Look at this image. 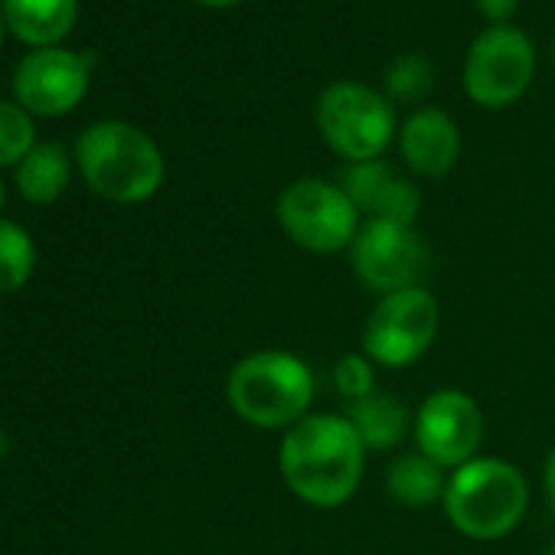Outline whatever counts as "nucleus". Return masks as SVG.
Segmentation results:
<instances>
[{"mask_svg":"<svg viewBox=\"0 0 555 555\" xmlns=\"http://www.w3.org/2000/svg\"><path fill=\"white\" fill-rule=\"evenodd\" d=\"M366 448L347 415L311 412L278 444V474L285 487L314 509H337L363 483Z\"/></svg>","mask_w":555,"mask_h":555,"instance_id":"f257e3e1","label":"nucleus"},{"mask_svg":"<svg viewBox=\"0 0 555 555\" xmlns=\"http://www.w3.org/2000/svg\"><path fill=\"white\" fill-rule=\"evenodd\" d=\"M318 376L292 350H255L225 376L229 409L258 431H288L314 412Z\"/></svg>","mask_w":555,"mask_h":555,"instance_id":"f03ea898","label":"nucleus"},{"mask_svg":"<svg viewBox=\"0 0 555 555\" xmlns=\"http://www.w3.org/2000/svg\"><path fill=\"white\" fill-rule=\"evenodd\" d=\"M441 509L448 522L474 542L503 539L529 509L526 474L506 457L477 454L448 474Z\"/></svg>","mask_w":555,"mask_h":555,"instance_id":"7ed1b4c3","label":"nucleus"},{"mask_svg":"<svg viewBox=\"0 0 555 555\" xmlns=\"http://www.w3.org/2000/svg\"><path fill=\"white\" fill-rule=\"evenodd\" d=\"M76 160L86 183L112 203H144L164 183V154L128 121H99L82 131Z\"/></svg>","mask_w":555,"mask_h":555,"instance_id":"20e7f679","label":"nucleus"},{"mask_svg":"<svg viewBox=\"0 0 555 555\" xmlns=\"http://www.w3.org/2000/svg\"><path fill=\"white\" fill-rule=\"evenodd\" d=\"M274 216L282 232L311 255L350 251L360 232V209L340 183L301 177L278 193Z\"/></svg>","mask_w":555,"mask_h":555,"instance_id":"39448f33","label":"nucleus"},{"mask_svg":"<svg viewBox=\"0 0 555 555\" xmlns=\"http://www.w3.org/2000/svg\"><path fill=\"white\" fill-rule=\"evenodd\" d=\"M318 128L334 154L350 164L379 160L396 134L392 102L360 82H334L318 99Z\"/></svg>","mask_w":555,"mask_h":555,"instance_id":"423d86ee","label":"nucleus"},{"mask_svg":"<svg viewBox=\"0 0 555 555\" xmlns=\"http://www.w3.org/2000/svg\"><path fill=\"white\" fill-rule=\"evenodd\" d=\"M441 327L438 298L425 288H405L383 295L363 324V353L383 370H405L418 363Z\"/></svg>","mask_w":555,"mask_h":555,"instance_id":"0eeeda50","label":"nucleus"},{"mask_svg":"<svg viewBox=\"0 0 555 555\" xmlns=\"http://www.w3.org/2000/svg\"><path fill=\"white\" fill-rule=\"evenodd\" d=\"M350 268L366 292L383 298L422 285L431 268V251L415 225L366 219L350 245Z\"/></svg>","mask_w":555,"mask_h":555,"instance_id":"6e6552de","label":"nucleus"},{"mask_svg":"<svg viewBox=\"0 0 555 555\" xmlns=\"http://www.w3.org/2000/svg\"><path fill=\"white\" fill-rule=\"evenodd\" d=\"M535 73V53L522 30L490 27L483 30L464 60V92L483 108H506L522 99Z\"/></svg>","mask_w":555,"mask_h":555,"instance_id":"1a4fd4ad","label":"nucleus"},{"mask_svg":"<svg viewBox=\"0 0 555 555\" xmlns=\"http://www.w3.org/2000/svg\"><path fill=\"white\" fill-rule=\"evenodd\" d=\"M412 438L422 454L444 470H454L477 457L483 441V412L464 389H435L412 415Z\"/></svg>","mask_w":555,"mask_h":555,"instance_id":"9d476101","label":"nucleus"},{"mask_svg":"<svg viewBox=\"0 0 555 555\" xmlns=\"http://www.w3.org/2000/svg\"><path fill=\"white\" fill-rule=\"evenodd\" d=\"M92 63H95L92 53H73L60 47L27 53L14 73L17 105L30 115H47V118L73 112L89 92Z\"/></svg>","mask_w":555,"mask_h":555,"instance_id":"9b49d317","label":"nucleus"},{"mask_svg":"<svg viewBox=\"0 0 555 555\" xmlns=\"http://www.w3.org/2000/svg\"><path fill=\"white\" fill-rule=\"evenodd\" d=\"M340 186L360 209V216L370 219H386V222H402L415 225L422 212V193L418 186L402 177L392 164L379 160H363V164H347L340 173Z\"/></svg>","mask_w":555,"mask_h":555,"instance_id":"f8f14e48","label":"nucleus"},{"mask_svg":"<svg viewBox=\"0 0 555 555\" xmlns=\"http://www.w3.org/2000/svg\"><path fill=\"white\" fill-rule=\"evenodd\" d=\"M399 147L412 173L438 180L461 157V131L441 108H422L402 125Z\"/></svg>","mask_w":555,"mask_h":555,"instance_id":"ddd939ff","label":"nucleus"},{"mask_svg":"<svg viewBox=\"0 0 555 555\" xmlns=\"http://www.w3.org/2000/svg\"><path fill=\"white\" fill-rule=\"evenodd\" d=\"M8 30L30 43L34 50H47L69 37L79 17V0H0Z\"/></svg>","mask_w":555,"mask_h":555,"instance_id":"4468645a","label":"nucleus"},{"mask_svg":"<svg viewBox=\"0 0 555 555\" xmlns=\"http://www.w3.org/2000/svg\"><path fill=\"white\" fill-rule=\"evenodd\" d=\"M347 422L360 435L366 451H392L412 431V412L396 396L376 389L357 402H347Z\"/></svg>","mask_w":555,"mask_h":555,"instance_id":"2eb2a0df","label":"nucleus"},{"mask_svg":"<svg viewBox=\"0 0 555 555\" xmlns=\"http://www.w3.org/2000/svg\"><path fill=\"white\" fill-rule=\"evenodd\" d=\"M448 474L451 470L435 464L428 454L409 451L386 467V493L409 509H428L444 500Z\"/></svg>","mask_w":555,"mask_h":555,"instance_id":"dca6fc26","label":"nucleus"},{"mask_svg":"<svg viewBox=\"0 0 555 555\" xmlns=\"http://www.w3.org/2000/svg\"><path fill=\"white\" fill-rule=\"evenodd\" d=\"M69 183V154L60 141L37 144L17 164V190L30 203H53Z\"/></svg>","mask_w":555,"mask_h":555,"instance_id":"f3484780","label":"nucleus"},{"mask_svg":"<svg viewBox=\"0 0 555 555\" xmlns=\"http://www.w3.org/2000/svg\"><path fill=\"white\" fill-rule=\"evenodd\" d=\"M37 264V248L34 238L24 225L0 219V295L21 292Z\"/></svg>","mask_w":555,"mask_h":555,"instance_id":"a211bd4d","label":"nucleus"},{"mask_svg":"<svg viewBox=\"0 0 555 555\" xmlns=\"http://www.w3.org/2000/svg\"><path fill=\"white\" fill-rule=\"evenodd\" d=\"M435 89V66L422 53L399 56L386 73V99L389 102H418Z\"/></svg>","mask_w":555,"mask_h":555,"instance_id":"6ab92c4d","label":"nucleus"},{"mask_svg":"<svg viewBox=\"0 0 555 555\" xmlns=\"http://www.w3.org/2000/svg\"><path fill=\"white\" fill-rule=\"evenodd\" d=\"M34 138L37 131H34L30 112L11 102H0V167L21 164L37 147Z\"/></svg>","mask_w":555,"mask_h":555,"instance_id":"aec40b11","label":"nucleus"},{"mask_svg":"<svg viewBox=\"0 0 555 555\" xmlns=\"http://www.w3.org/2000/svg\"><path fill=\"white\" fill-rule=\"evenodd\" d=\"M376 363L360 350V353H344L334 370H331V379H334V389L337 396H344L347 402H357L370 392H376Z\"/></svg>","mask_w":555,"mask_h":555,"instance_id":"412c9836","label":"nucleus"},{"mask_svg":"<svg viewBox=\"0 0 555 555\" xmlns=\"http://www.w3.org/2000/svg\"><path fill=\"white\" fill-rule=\"evenodd\" d=\"M477 8H480V14L487 21H493V27H500V24H506L516 14L519 0H477Z\"/></svg>","mask_w":555,"mask_h":555,"instance_id":"4be33fe9","label":"nucleus"},{"mask_svg":"<svg viewBox=\"0 0 555 555\" xmlns=\"http://www.w3.org/2000/svg\"><path fill=\"white\" fill-rule=\"evenodd\" d=\"M542 490H545L548 509L555 513V444L548 448V454L542 461Z\"/></svg>","mask_w":555,"mask_h":555,"instance_id":"5701e85b","label":"nucleus"},{"mask_svg":"<svg viewBox=\"0 0 555 555\" xmlns=\"http://www.w3.org/2000/svg\"><path fill=\"white\" fill-rule=\"evenodd\" d=\"M196 4H203V8H232V4H238V0H196Z\"/></svg>","mask_w":555,"mask_h":555,"instance_id":"b1692460","label":"nucleus"},{"mask_svg":"<svg viewBox=\"0 0 555 555\" xmlns=\"http://www.w3.org/2000/svg\"><path fill=\"white\" fill-rule=\"evenodd\" d=\"M8 448H11V441H8V435H4V431H0V461L8 457Z\"/></svg>","mask_w":555,"mask_h":555,"instance_id":"393cba45","label":"nucleus"},{"mask_svg":"<svg viewBox=\"0 0 555 555\" xmlns=\"http://www.w3.org/2000/svg\"><path fill=\"white\" fill-rule=\"evenodd\" d=\"M4 199H8V193H4V183H0V209H4Z\"/></svg>","mask_w":555,"mask_h":555,"instance_id":"a878e982","label":"nucleus"},{"mask_svg":"<svg viewBox=\"0 0 555 555\" xmlns=\"http://www.w3.org/2000/svg\"><path fill=\"white\" fill-rule=\"evenodd\" d=\"M0 40H4V14H0Z\"/></svg>","mask_w":555,"mask_h":555,"instance_id":"bb28decb","label":"nucleus"},{"mask_svg":"<svg viewBox=\"0 0 555 555\" xmlns=\"http://www.w3.org/2000/svg\"><path fill=\"white\" fill-rule=\"evenodd\" d=\"M545 555H555V539H552V545H548V552Z\"/></svg>","mask_w":555,"mask_h":555,"instance_id":"cd10ccee","label":"nucleus"},{"mask_svg":"<svg viewBox=\"0 0 555 555\" xmlns=\"http://www.w3.org/2000/svg\"><path fill=\"white\" fill-rule=\"evenodd\" d=\"M552 56H555V47H552Z\"/></svg>","mask_w":555,"mask_h":555,"instance_id":"c85d7f7f","label":"nucleus"}]
</instances>
